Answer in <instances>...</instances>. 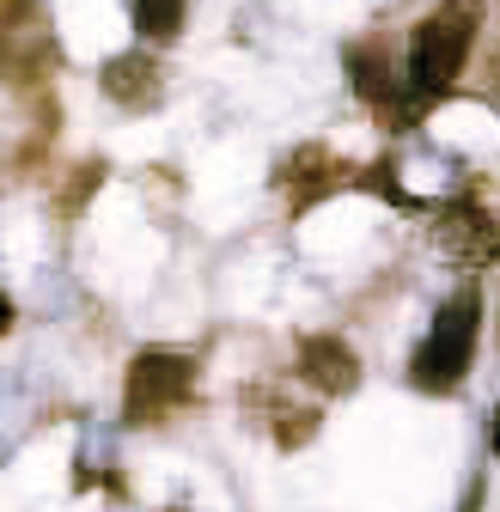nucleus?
<instances>
[{
    "label": "nucleus",
    "mask_w": 500,
    "mask_h": 512,
    "mask_svg": "<svg viewBox=\"0 0 500 512\" xmlns=\"http://www.w3.org/2000/svg\"><path fill=\"white\" fill-rule=\"evenodd\" d=\"M476 25H482V7L476 0H440L409 37V116H421L427 104H440L458 74H464V61H470V43H476Z\"/></svg>",
    "instance_id": "obj_1"
},
{
    "label": "nucleus",
    "mask_w": 500,
    "mask_h": 512,
    "mask_svg": "<svg viewBox=\"0 0 500 512\" xmlns=\"http://www.w3.org/2000/svg\"><path fill=\"white\" fill-rule=\"evenodd\" d=\"M476 330H482V293L464 287V293H452L440 311H433V324H427V336H421V348L409 360L415 391H427V397L458 391L470 360H476Z\"/></svg>",
    "instance_id": "obj_2"
},
{
    "label": "nucleus",
    "mask_w": 500,
    "mask_h": 512,
    "mask_svg": "<svg viewBox=\"0 0 500 512\" xmlns=\"http://www.w3.org/2000/svg\"><path fill=\"white\" fill-rule=\"evenodd\" d=\"M190 397H196V360L165 354V348H147V354L129 360V384H122V415H129L135 427H153V421L177 415Z\"/></svg>",
    "instance_id": "obj_3"
},
{
    "label": "nucleus",
    "mask_w": 500,
    "mask_h": 512,
    "mask_svg": "<svg viewBox=\"0 0 500 512\" xmlns=\"http://www.w3.org/2000/svg\"><path fill=\"white\" fill-rule=\"evenodd\" d=\"M433 244H440L452 263L482 269V263H494V256H500V220L482 214L476 196H458L446 208H433Z\"/></svg>",
    "instance_id": "obj_4"
},
{
    "label": "nucleus",
    "mask_w": 500,
    "mask_h": 512,
    "mask_svg": "<svg viewBox=\"0 0 500 512\" xmlns=\"http://www.w3.org/2000/svg\"><path fill=\"white\" fill-rule=\"evenodd\" d=\"M299 378H311L330 397H348L360 384V360H354V348L342 336H305L299 342Z\"/></svg>",
    "instance_id": "obj_5"
},
{
    "label": "nucleus",
    "mask_w": 500,
    "mask_h": 512,
    "mask_svg": "<svg viewBox=\"0 0 500 512\" xmlns=\"http://www.w3.org/2000/svg\"><path fill=\"white\" fill-rule=\"evenodd\" d=\"M104 98H116L122 110H141V104H159V61L129 49V55H110L104 61Z\"/></svg>",
    "instance_id": "obj_6"
},
{
    "label": "nucleus",
    "mask_w": 500,
    "mask_h": 512,
    "mask_svg": "<svg viewBox=\"0 0 500 512\" xmlns=\"http://www.w3.org/2000/svg\"><path fill=\"white\" fill-rule=\"evenodd\" d=\"M183 13H190V0H135V31L147 43H171L183 31Z\"/></svg>",
    "instance_id": "obj_7"
},
{
    "label": "nucleus",
    "mask_w": 500,
    "mask_h": 512,
    "mask_svg": "<svg viewBox=\"0 0 500 512\" xmlns=\"http://www.w3.org/2000/svg\"><path fill=\"white\" fill-rule=\"evenodd\" d=\"M7 330H13V299L0 293V336H7Z\"/></svg>",
    "instance_id": "obj_8"
},
{
    "label": "nucleus",
    "mask_w": 500,
    "mask_h": 512,
    "mask_svg": "<svg viewBox=\"0 0 500 512\" xmlns=\"http://www.w3.org/2000/svg\"><path fill=\"white\" fill-rule=\"evenodd\" d=\"M494 452H500V415H494Z\"/></svg>",
    "instance_id": "obj_9"
}]
</instances>
